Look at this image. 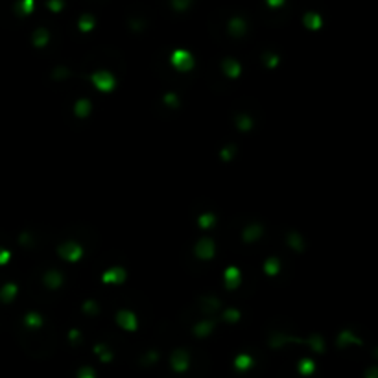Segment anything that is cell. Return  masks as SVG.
<instances>
[{
	"label": "cell",
	"instance_id": "6da1fadb",
	"mask_svg": "<svg viewBox=\"0 0 378 378\" xmlns=\"http://www.w3.org/2000/svg\"><path fill=\"white\" fill-rule=\"evenodd\" d=\"M31 8H33V0H23V9L26 13L31 11Z\"/></svg>",
	"mask_w": 378,
	"mask_h": 378
},
{
	"label": "cell",
	"instance_id": "7a4b0ae2",
	"mask_svg": "<svg viewBox=\"0 0 378 378\" xmlns=\"http://www.w3.org/2000/svg\"><path fill=\"white\" fill-rule=\"evenodd\" d=\"M187 4H189V0H175V6H177V8H185Z\"/></svg>",
	"mask_w": 378,
	"mask_h": 378
},
{
	"label": "cell",
	"instance_id": "3957f363",
	"mask_svg": "<svg viewBox=\"0 0 378 378\" xmlns=\"http://www.w3.org/2000/svg\"><path fill=\"white\" fill-rule=\"evenodd\" d=\"M282 2H284V0H268V4H270V6H280Z\"/></svg>",
	"mask_w": 378,
	"mask_h": 378
}]
</instances>
